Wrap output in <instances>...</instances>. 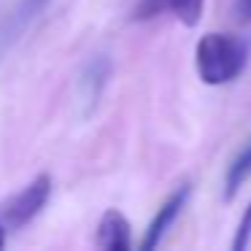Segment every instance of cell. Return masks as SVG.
Masks as SVG:
<instances>
[{
	"instance_id": "obj_8",
	"label": "cell",
	"mask_w": 251,
	"mask_h": 251,
	"mask_svg": "<svg viewBox=\"0 0 251 251\" xmlns=\"http://www.w3.org/2000/svg\"><path fill=\"white\" fill-rule=\"evenodd\" d=\"M108 73H111V65H108V60H95L92 65L87 68V73H84V89H87V98L92 100H98V95H100V89L105 87V81H108Z\"/></svg>"
},
{
	"instance_id": "obj_7",
	"label": "cell",
	"mask_w": 251,
	"mask_h": 251,
	"mask_svg": "<svg viewBox=\"0 0 251 251\" xmlns=\"http://www.w3.org/2000/svg\"><path fill=\"white\" fill-rule=\"evenodd\" d=\"M46 6H49V0H19V6L14 8V14L8 17V22H6V33H3L6 41L17 38V35L22 33V30L27 27V25L33 22Z\"/></svg>"
},
{
	"instance_id": "obj_2",
	"label": "cell",
	"mask_w": 251,
	"mask_h": 251,
	"mask_svg": "<svg viewBox=\"0 0 251 251\" xmlns=\"http://www.w3.org/2000/svg\"><path fill=\"white\" fill-rule=\"evenodd\" d=\"M49 195H51V178L49 176H35V178L3 208V222L11 229H19V227H25V224H30L41 211H44Z\"/></svg>"
},
{
	"instance_id": "obj_11",
	"label": "cell",
	"mask_w": 251,
	"mask_h": 251,
	"mask_svg": "<svg viewBox=\"0 0 251 251\" xmlns=\"http://www.w3.org/2000/svg\"><path fill=\"white\" fill-rule=\"evenodd\" d=\"M6 246V232H3V227H0V249Z\"/></svg>"
},
{
	"instance_id": "obj_3",
	"label": "cell",
	"mask_w": 251,
	"mask_h": 251,
	"mask_svg": "<svg viewBox=\"0 0 251 251\" xmlns=\"http://www.w3.org/2000/svg\"><path fill=\"white\" fill-rule=\"evenodd\" d=\"M202 8H205V0H135L132 19L149 22L157 17H173L186 27H195L202 19Z\"/></svg>"
},
{
	"instance_id": "obj_10",
	"label": "cell",
	"mask_w": 251,
	"mask_h": 251,
	"mask_svg": "<svg viewBox=\"0 0 251 251\" xmlns=\"http://www.w3.org/2000/svg\"><path fill=\"white\" fill-rule=\"evenodd\" d=\"M232 11L240 22H251V0H235Z\"/></svg>"
},
{
	"instance_id": "obj_5",
	"label": "cell",
	"mask_w": 251,
	"mask_h": 251,
	"mask_svg": "<svg viewBox=\"0 0 251 251\" xmlns=\"http://www.w3.org/2000/svg\"><path fill=\"white\" fill-rule=\"evenodd\" d=\"M95 243L105 251H130L132 249V235H130V222L119 211H105L98 224V238Z\"/></svg>"
},
{
	"instance_id": "obj_1",
	"label": "cell",
	"mask_w": 251,
	"mask_h": 251,
	"mask_svg": "<svg viewBox=\"0 0 251 251\" xmlns=\"http://www.w3.org/2000/svg\"><path fill=\"white\" fill-rule=\"evenodd\" d=\"M249 60V44L229 33H208L195 49L197 76L208 87L229 84L243 73Z\"/></svg>"
},
{
	"instance_id": "obj_6",
	"label": "cell",
	"mask_w": 251,
	"mask_h": 251,
	"mask_svg": "<svg viewBox=\"0 0 251 251\" xmlns=\"http://www.w3.org/2000/svg\"><path fill=\"white\" fill-rule=\"evenodd\" d=\"M249 178H251V138L243 143V149H240L232 157V162H229L227 176H224V197L232 200V197L238 195V189Z\"/></svg>"
},
{
	"instance_id": "obj_4",
	"label": "cell",
	"mask_w": 251,
	"mask_h": 251,
	"mask_svg": "<svg viewBox=\"0 0 251 251\" xmlns=\"http://www.w3.org/2000/svg\"><path fill=\"white\" fill-rule=\"evenodd\" d=\"M189 192H192L189 184H181L178 189H173L168 195V200L162 202V208H157V213H154V219L149 222L146 235H143V240H141L143 251H151V249H157V246L162 243L165 232L173 227V222L181 216V211H184L186 200H189Z\"/></svg>"
},
{
	"instance_id": "obj_9",
	"label": "cell",
	"mask_w": 251,
	"mask_h": 251,
	"mask_svg": "<svg viewBox=\"0 0 251 251\" xmlns=\"http://www.w3.org/2000/svg\"><path fill=\"white\" fill-rule=\"evenodd\" d=\"M249 243H251V202H249V208L243 211V216H240L238 232H235V238H232V249L243 251V249H249Z\"/></svg>"
}]
</instances>
